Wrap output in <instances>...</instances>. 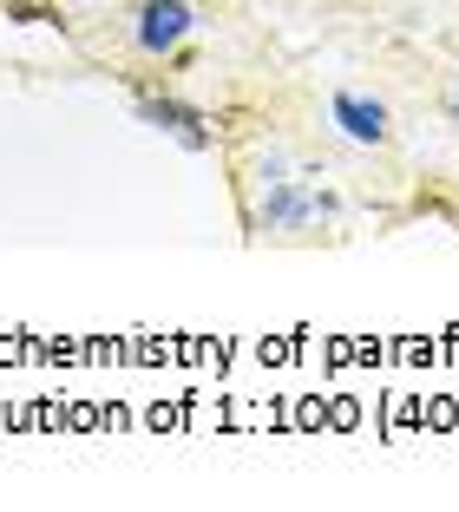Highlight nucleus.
Returning a JSON list of instances; mask_svg holds the SVG:
<instances>
[{"instance_id":"f257e3e1","label":"nucleus","mask_w":459,"mask_h":512,"mask_svg":"<svg viewBox=\"0 0 459 512\" xmlns=\"http://www.w3.org/2000/svg\"><path fill=\"white\" fill-rule=\"evenodd\" d=\"M138 119H145L151 132L178 138L184 151H210V119L197 106H184V99H138Z\"/></svg>"},{"instance_id":"f03ea898","label":"nucleus","mask_w":459,"mask_h":512,"mask_svg":"<svg viewBox=\"0 0 459 512\" xmlns=\"http://www.w3.org/2000/svg\"><path fill=\"white\" fill-rule=\"evenodd\" d=\"M191 7H184V0H145V7H138V27H132V40L145 46V53H171V46L184 40V33H191Z\"/></svg>"},{"instance_id":"7ed1b4c3","label":"nucleus","mask_w":459,"mask_h":512,"mask_svg":"<svg viewBox=\"0 0 459 512\" xmlns=\"http://www.w3.org/2000/svg\"><path fill=\"white\" fill-rule=\"evenodd\" d=\"M335 125L348 138H355V145H381L387 138V106H374V99H361V92H335Z\"/></svg>"},{"instance_id":"20e7f679","label":"nucleus","mask_w":459,"mask_h":512,"mask_svg":"<svg viewBox=\"0 0 459 512\" xmlns=\"http://www.w3.org/2000/svg\"><path fill=\"white\" fill-rule=\"evenodd\" d=\"M328 211H335L328 197H309V191H296V184H276V191H269V204H263V230H296V224L328 217Z\"/></svg>"}]
</instances>
